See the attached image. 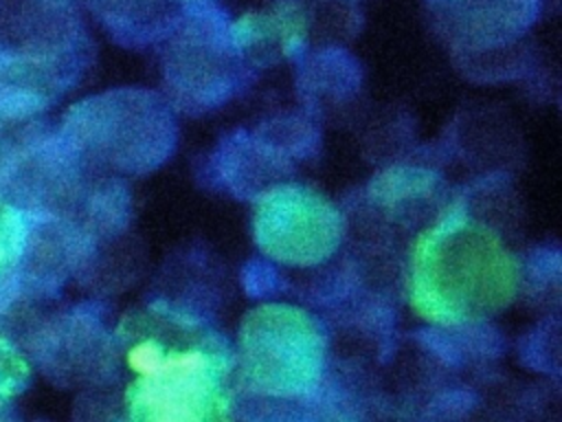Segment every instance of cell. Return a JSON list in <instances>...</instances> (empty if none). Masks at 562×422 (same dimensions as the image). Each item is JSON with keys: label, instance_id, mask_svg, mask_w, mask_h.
<instances>
[{"label": "cell", "instance_id": "obj_1", "mask_svg": "<svg viewBox=\"0 0 562 422\" xmlns=\"http://www.w3.org/2000/svg\"><path fill=\"white\" fill-rule=\"evenodd\" d=\"M92 55L75 0H0V127L35 121L55 106Z\"/></svg>", "mask_w": 562, "mask_h": 422}, {"label": "cell", "instance_id": "obj_9", "mask_svg": "<svg viewBox=\"0 0 562 422\" xmlns=\"http://www.w3.org/2000/svg\"><path fill=\"white\" fill-rule=\"evenodd\" d=\"M448 13L463 44L485 48L520 37L536 20L540 0H430Z\"/></svg>", "mask_w": 562, "mask_h": 422}, {"label": "cell", "instance_id": "obj_8", "mask_svg": "<svg viewBox=\"0 0 562 422\" xmlns=\"http://www.w3.org/2000/svg\"><path fill=\"white\" fill-rule=\"evenodd\" d=\"M342 235L340 213L318 193L279 185L266 191L255 213L261 251L290 266H312L336 251Z\"/></svg>", "mask_w": 562, "mask_h": 422}, {"label": "cell", "instance_id": "obj_6", "mask_svg": "<svg viewBox=\"0 0 562 422\" xmlns=\"http://www.w3.org/2000/svg\"><path fill=\"white\" fill-rule=\"evenodd\" d=\"M244 59L222 9L213 2L182 7L167 35V86L189 110L215 108L241 84Z\"/></svg>", "mask_w": 562, "mask_h": 422}, {"label": "cell", "instance_id": "obj_7", "mask_svg": "<svg viewBox=\"0 0 562 422\" xmlns=\"http://www.w3.org/2000/svg\"><path fill=\"white\" fill-rule=\"evenodd\" d=\"M26 356L55 385L101 382L114 369L116 338L105 330L99 303H79L29 325Z\"/></svg>", "mask_w": 562, "mask_h": 422}, {"label": "cell", "instance_id": "obj_4", "mask_svg": "<svg viewBox=\"0 0 562 422\" xmlns=\"http://www.w3.org/2000/svg\"><path fill=\"white\" fill-rule=\"evenodd\" d=\"M415 259L439 264L441 270V279L415 284L413 301L428 319L437 316L446 292L457 281L450 310V323L457 325L503 306L516 288V262L490 233L468 229L463 209L419 240Z\"/></svg>", "mask_w": 562, "mask_h": 422}, {"label": "cell", "instance_id": "obj_5", "mask_svg": "<svg viewBox=\"0 0 562 422\" xmlns=\"http://www.w3.org/2000/svg\"><path fill=\"white\" fill-rule=\"evenodd\" d=\"M239 345L244 374L263 393L303 396L321 380L327 338L305 310L268 303L248 312Z\"/></svg>", "mask_w": 562, "mask_h": 422}, {"label": "cell", "instance_id": "obj_11", "mask_svg": "<svg viewBox=\"0 0 562 422\" xmlns=\"http://www.w3.org/2000/svg\"><path fill=\"white\" fill-rule=\"evenodd\" d=\"M31 226V213L0 198V277L9 275L24 251Z\"/></svg>", "mask_w": 562, "mask_h": 422}, {"label": "cell", "instance_id": "obj_3", "mask_svg": "<svg viewBox=\"0 0 562 422\" xmlns=\"http://www.w3.org/2000/svg\"><path fill=\"white\" fill-rule=\"evenodd\" d=\"M59 134L94 171L147 174L176 147L171 106L147 88H112L72 103Z\"/></svg>", "mask_w": 562, "mask_h": 422}, {"label": "cell", "instance_id": "obj_12", "mask_svg": "<svg viewBox=\"0 0 562 422\" xmlns=\"http://www.w3.org/2000/svg\"><path fill=\"white\" fill-rule=\"evenodd\" d=\"M33 363L13 336L0 334V402H7L29 389Z\"/></svg>", "mask_w": 562, "mask_h": 422}, {"label": "cell", "instance_id": "obj_10", "mask_svg": "<svg viewBox=\"0 0 562 422\" xmlns=\"http://www.w3.org/2000/svg\"><path fill=\"white\" fill-rule=\"evenodd\" d=\"M86 4L110 37L127 48L167 37L182 11L173 0H86Z\"/></svg>", "mask_w": 562, "mask_h": 422}, {"label": "cell", "instance_id": "obj_2", "mask_svg": "<svg viewBox=\"0 0 562 422\" xmlns=\"http://www.w3.org/2000/svg\"><path fill=\"white\" fill-rule=\"evenodd\" d=\"M180 343L149 330L121 327L114 338L125 345V365L136 378L123 391L127 422H226V343L206 332Z\"/></svg>", "mask_w": 562, "mask_h": 422}, {"label": "cell", "instance_id": "obj_13", "mask_svg": "<svg viewBox=\"0 0 562 422\" xmlns=\"http://www.w3.org/2000/svg\"><path fill=\"white\" fill-rule=\"evenodd\" d=\"M173 2H178L182 7H189V4H202V2H213V0H173Z\"/></svg>", "mask_w": 562, "mask_h": 422}]
</instances>
